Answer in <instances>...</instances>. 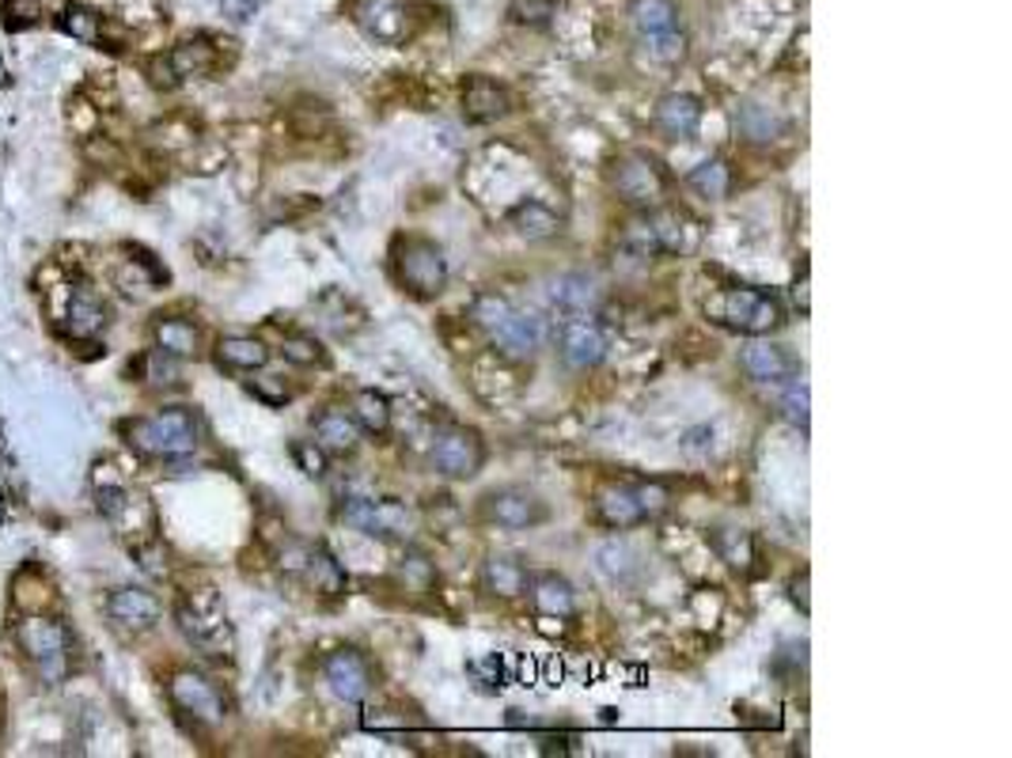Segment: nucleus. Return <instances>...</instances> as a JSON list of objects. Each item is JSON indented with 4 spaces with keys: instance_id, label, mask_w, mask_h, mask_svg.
I'll use <instances>...</instances> for the list:
<instances>
[{
    "instance_id": "nucleus-37",
    "label": "nucleus",
    "mask_w": 1012,
    "mask_h": 758,
    "mask_svg": "<svg viewBox=\"0 0 1012 758\" xmlns=\"http://www.w3.org/2000/svg\"><path fill=\"white\" fill-rule=\"evenodd\" d=\"M687 187L702 193L705 201H721L732 190V168L724 160H705L687 174Z\"/></svg>"
},
{
    "instance_id": "nucleus-26",
    "label": "nucleus",
    "mask_w": 1012,
    "mask_h": 758,
    "mask_svg": "<svg viewBox=\"0 0 1012 758\" xmlns=\"http://www.w3.org/2000/svg\"><path fill=\"white\" fill-rule=\"evenodd\" d=\"M528 591L535 611L547 618H569L577 611V591L558 572H535V577H528Z\"/></svg>"
},
{
    "instance_id": "nucleus-13",
    "label": "nucleus",
    "mask_w": 1012,
    "mask_h": 758,
    "mask_svg": "<svg viewBox=\"0 0 1012 758\" xmlns=\"http://www.w3.org/2000/svg\"><path fill=\"white\" fill-rule=\"evenodd\" d=\"M160 611H163L160 596L149 588H137V585L107 591V599H103V615L110 618V626H114V630H126V634L152 630V626L160 622Z\"/></svg>"
},
{
    "instance_id": "nucleus-49",
    "label": "nucleus",
    "mask_w": 1012,
    "mask_h": 758,
    "mask_svg": "<svg viewBox=\"0 0 1012 758\" xmlns=\"http://www.w3.org/2000/svg\"><path fill=\"white\" fill-rule=\"evenodd\" d=\"M149 84L152 88H160V91H171V88H179V77L171 72V64H168V58H152L149 61Z\"/></svg>"
},
{
    "instance_id": "nucleus-12",
    "label": "nucleus",
    "mask_w": 1012,
    "mask_h": 758,
    "mask_svg": "<svg viewBox=\"0 0 1012 758\" xmlns=\"http://www.w3.org/2000/svg\"><path fill=\"white\" fill-rule=\"evenodd\" d=\"M558 353H561V360H565L569 368H577V372H588V368L603 365V357L611 353V330H607L595 316L561 319Z\"/></svg>"
},
{
    "instance_id": "nucleus-34",
    "label": "nucleus",
    "mask_w": 1012,
    "mask_h": 758,
    "mask_svg": "<svg viewBox=\"0 0 1012 758\" xmlns=\"http://www.w3.org/2000/svg\"><path fill=\"white\" fill-rule=\"evenodd\" d=\"M710 542H713V550L721 553V561H729L735 572L754 569V558H759V553H754L751 531H740V527H717L710 535Z\"/></svg>"
},
{
    "instance_id": "nucleus-27",
    "label": "nucleus",
    "mask_w": 1012,
    "mask_h": 758,
    "mask_svg": "<svg viewBox=\"0 0 1012 758\" xmlns=\"http://www.w3.org/2000/svg\"><path fill=\"white\" fill-rule=\"evenodd\" d=\"M12 607L20 615H46L58 607V596H53L50 577L39 566H23L12 580Z\"/></svg>"
},
{
    "instance_id": "nucleus-43",
    "label": "nucleus",
    "mask_w": 1012,
    "mask_h": 758,
    "mask_svg": "<svg viewBox=\"0 0 1012 758\" xmlns=\"http://www.w3.org/2000/svg\"><path fill=\"white\" fill-rule=\"evenodd\" d=\"M399 580L410 591H429L432 585H437V569H432V561L425 558V553L410 550L407 558L399 561Z\"/></svg>"
},
{
    "instance_id": "nucleus-19",
    "label": "nucleus",
    "mask_w": 1012,
    "mask_h": 758,
    "mask_svg": "<svg viewBox=\"0 0 1012 758\" xmlns=\"http://www.w3.org/2000/svg\"><path fill=\"white\" fill-rule=\"evenodd\" d=\"M493 346L509 357H531L547 346V319L535 316V311H520L512 308L509 319L493 330Z\"/></svg>"
},
{
    "instance_id": "nucleus-11",
    "label": "nucleus",
    "mask_w": 1012,
    "mask_h": 758,
    "mask_svg": "<svg viewBox=\"0 0 1012 758\" xmlns=\"http://www.w3.org/2000/svg\"><path fill=\"white\" fill-rule=\"evenodd\" d=\"M630 16H633V27H638V34L649 42L652 58H660V61L683 58L687 42H683V34H679V8H675V0H633Z\"/></svg>"
},
{
    "instance_id": "nucleus-18",
    "label": "nucleus",
    "mask_w": 1012,
    "mask_h": 758,
    "mask_svg": "<svg viewBox=\"0 0 1012 758\" xmlns=\"http://www.w3.org/2000/svg\"><path fill=\"white\" fill-rule=\"evenodd\" d=\"M323 675H327L330 690H334L342 701H349V706L364 701L368 690H372V668H368V660L357 649L330 652L327 664H323Z\"/></svg>"
},
{
    "instance_id": "nucleus-16",
    "label": "nucleus",
    "mask_w": 1012,
    "mask_h": 758,
    "mask_svg": "<svg viewBox=\"0 0 1012 758\" xmlns=\"http://www.w3.org/2000/svg\"><path fill=\"white\" fill-rule=\"evenodd\" d=\"M485 448L471 429H448L432 443V467L444 478H474L482 470Z\"/></svg>"
},
{
    "instance_id": "nucleus-20",
    "label": "nucleus",
    "mask_w": 1012,
    "mask_h": 758,
    "mask_svg": "<svg viewBox=\"0 0 1012 758\" xmlns=\"http://www.w3.org/2000/svg\"><path fill=\"white\" fill-rule=\"evenodd\" d=\"M743 368H748L754 383H785V379L796 376V357L785 346H778V341L754 338L743 349Z\"/></svg>"
},
{
    "instance_id": "nucleus-46",
    "label": "nucleus",
    "mask_w": 1012,
    "mask_h": 758,
    "mask_svg": "<svg viewBox=\"0 0 1012 758\" xmlns=\"http://www.w3.org/2000/svg\"><path fill=\"white\" fill-rule=\"evenodd\" d=\"M292 459L308 478H323L327 475V451L315 440H297L292 443Z\"/></svg>"
},
{
    "instance_id": "nucleus-31",
    "label": "nucleus",
    "mask_w": 1012,
    "mask_h": 758,
    "mask_svg": "<svg viewBox=\"0 0 1012 758\" xmlns=\"http://www.w3.org/2000/svg\"><path fill=\"white\" fill-rule=\"evenodd\" d=\"M217 360L232 372H259V368L270 365V349L259 338H247V335H228L217 341Z\"/></svg>"
},
{
    "instance_id": "nucleus-2",
    "label": "nucleus",
    "mask_w": 1012,
    "mask_h": 758,
    "mask_svg": "<svg viewBox=\"0 0 1012 758\" xmlns=\"http://www.w3.org/2000/svg\"><path fill=\"white\" fill-rule=\"evenodd\" d=\"M122 437L133 451H141L144 459H190L201 443V421L190 406H168V410L152 413V418H137L122 425Z\"/></svg>"
},
{
    "instance_id": "nucleus-25",
    "label": "nucleus",
    "mask_w": 1012,
    "mask_h": 758,
    "mask_svg": "<svg viewBox=\"0 0 1012 758\" xmlns=\"http://www.w3.org/2000/svg\"><path fill=\"white\" fill-rule=\"evenodd\" d=\"M702 99L694 96H664L657 103V126L660 133H668L671 141H687V137L698 133V126H702Z\"/></svg>"
},
{
    "instance_id": "nucleus-5",
    "label": "nucleus",
    "mask_w": 1012,
    "mask_h": 758,
    "mask_svg": "<svg viewBox=\"0 0 1012 758\" xmlns=\"http://www.w3.org/2000/svg\"><path fill=\"white\" fill-rule=\"evenodd\" d=\"M46 303H50V316L58 319L66 341H99L110 322L107 303L88 285L66 281V277L53 289H46Z\"/></svg>"
},
{
    "instance_id": "nucleus-44",
    "label": "nucleus",
    "mask_w": 1012,
    "mask_h": 758,
    "mask_svg": "<svg viewBox=\"0 0 1012 758\" xmlns=\"http://www.w3.org/2000/svg\"><path fill=\"white\" fill-rule=\"evenodd\" d=\"M42 16V0H0V23L8 31H23V27H34Z\"/></svg>"
},
{
    "instance_id": "nucleus-45",
    "label": "nucleus",
    "mask_w": 1012,
    "mask_h": 758,
    "mask_svg": "<svg viewBox=\"0 0 1012 758\" xmlns=\"http://www.w3.org/2000/svg\"><path fill=\"white\" fill-rule=\"evenodd\" d=\"M141 365H144V383H152V387H174L179 383V360L160 353V349L144 357Z\"/></svg>"
},
{
    "instance_id": "nucleus-28",
    "label": "nucleus",
    "mask_w": 1012,
    "mask_h": 758,
    "mask_svg": "<svg viewBox=\"0 0 1012 758\" xmlns=\"http://www.w3.org/2000/svg\"><path fill=\"white\" fill-rule=\"evenodd\" d=\"M482 588L497 599H517L528 588V569L517 553H490L482 561Z\"/></svg>"
},
{
    "instance_id": "nucleus-35",
    "label": "nucleus",
    "mask_w": 1012,
    "mask_h": 758,
    "mask_svg": "<svg viewBox=\"0 0 1012 758\" xmlns=\"http://www.w3.org/2000/svg\"><path fill=\"white\" fill-rule=\"evenodd\" d=\"M353 418L361 425L364 432H372V437H388L391 432V402L383 391H372V387H364V391L353 395Z\"/></svg>"
},
{
    "instance_id": "nucleus-54",
    "label": "nucleus",
    "mask_w": 1012,
    "mask_h": 758,
    "mask_svg": "<svg viewBox=\"0 0 1012 758\" xmlns=\"http://www.w3.org/2000/svg\"><path fill=\"white\" fill-rule=\"evenodd\" d=\"M0 84H4V61H0Z\"/></svg>"
},
{
    "instance_id": "nucleus-21",
    "label": "nucleus",
    "mask_w": 1012,
    "mask_h": 758,
    "mask_svg": "<svg viewBox=\"0 0 1012 758\" xmlns=\"http://www.w3.org/2000/svg\"><path fill=\"white\" fill-rule=\"evenodd\" d=\"M163 58H168L171 72L179 77V84H182V80L209 77V72L217 69L220 46H217V39H209V34H194V39H182L179 46H171Z\"/></svg>"
},
{
    "instance_id": "nucleus-24",
    "label": "nucleus",
    "mask_w": 1012,
    "mask_h": 758,
    "mask_svg": "<svg viewBox=\"0 0 1012 758\" xmlns=\"http://www.w3.org/2000/svg\"><path fill=\"white\" fill-rule=\"evenodd\" d=\"M595 516L614 527V531H630L645 520V508H641L638 486H603L595 493Z\"/></svg>"
},
{
    "instance_id": "nucleus-23",
    "label": "nucleus",
    "mask_w": 1012,
    "mask_h": 758,
    "mask_svg": "<svg viewBox=\"0 0 1012 758\" xmlns=\"http://www.w3.org/2000/svg\"><path fill=\"white\" fill-rule=\"evenodd\" d=\"M512 110V99L497 80L490 77H467L463 80V114L471 122H497Z\"/></svg>"
},
{
    "instance_id": "nucleus-40",
    "label": "nucleus",
    "mask_w": 1012,
    "mask_h": 758,
    "mask_svg": "<svg viewBox=\"0 0 1012 758\" xmlns=\"http://www.w3.org/2000/svg\"><path fill=\"white\" fill-rule=\"evenodd\" d=\"M778 410L793 429H808V421H812V395H808V383H800V379L789 383L785 391H781Z\"/></svg>"
},
{
    "instance_id": "nucleus-33",
    "label": "nucleus",
    "mask_w": 1012,
    "mask_h": 758,
    "mask_svg": "<svg viewBox=\"0 0 1012 758\" xmlns=\"http://www.w3.org/2000/svg\"><path fill=\"white\" fill-rule=\"evenodd\" d=\"M103 27H107V16H99L96 8H88V4H61V12H58V31H66L69 39H77V42H88V46H99V39H103Z\"/></svg>"
},
{
    "instance_id": "nucleus-9",
    "label": "nucleus",
    "mask_w": 1012,
    "mask_h": 758,
    "mask_svg": "<svg viewBox=\"0 0 1012 758\" xmlns=\"http://www.w3.org/2000/svg\"><path fill=\"white\" fill-rule=\"evenodd\" d=\"M168 695L174 701V709H179L182 717L198 720V725H224L228 720V698L224 690L217 687L209 675H201L194 668H182L171 675L168 682Z\"/></svg>"
},
{
    "instance_id": "nucleus-52",
    "label": "nucleus",
    "mask_w": 1012,
    "mask_h": 758,
    "mask_svg": "<svg viewBox=\"0 0 1012 758\" xmlns=\"http://www.w3.org/2000/svg\"><path fill=\"white\" fill-rule=\"evenodd\" d=\"M808 580H812V577H808V572H800L793 585H789V599H793L800 611H808Z\"/></svg>"
},
{
    "instance_id": "nucleus-1",
    "label": "nucleus",
    "mask_w": 1012,
    "mask_h": 758,
    "mask_svg": "<svg viewBox=\"0 0 1012 758\" xmlns=\"http://www.w3.org/2000/svg\"><path fill=\"white\" fill-rule=\"evenodd\" d=\"M16 645H20L23 660L31 664L42 687H58L69 679L72 660H77V637L66 626V618H58L53 611L23 615L16 626Z\"/></svg>"
},
{
    "instance_id": "nucleus-50",
    "label": "nucleus",
    "mask_w": 1012,
    "mask_h": 758,
    "mask_svg": "<svg viewBox=\"0 0 1012 758\" xmlns=\"http://www.w3.org/2000/svg\"><path fill=\"white\" fill-rule=\"evenodd\" d=\"M278 566L284 572H292V577H300L303 566H308V547H303V542H289V547L278 553Z\"/></svg>"
},
{
    "instance_id": "nucleus-30",
    "label": "nucleus",
    "mask_w": 1012,
    "mask_h": 758,
    "mask_svg": "<svg viewBox=\"0 0 1012 758\" xmlns=\"http://www.w3.org/2000/svg\"><path fill=\"white\" fill-rule=\"evenodd\" d=\"M300 577L308 580V585L315 588L319 596H327V599L342 596L345 585H349L345 566L327 547H308V566H303Z\"/></svg>"
},
{
    "instance_id": "nucleus-3",
    "label": "nucleus",
    "mask_w": 1012,
    "mask_h": 758,
    "mask_svg": "<svg viewBox=\"0 0 1012 758\" xmlns=\"http://www.w3.org/2000/svg\"><path fill=\"white\" fill-rule=\"evenodd\" d=\"M174 622H179V634L194 645L198 652L217 656V660H232L236 652V630L228 622V611L220 604L217 588H198L187 591L174 607Z\"/></svg>"
},
{
    "instance_id": "nucleus-14",
    "label": "nucleus",
    "mask_w": 1012,
    "mask_h": 758,
    "mask_svg": "<svg viewBox=\"0 0 1012 758\" xmlns=\"http://www.w3.org/2000/svg\"><path fill=\"white\" fill-rule=\"evenodd\" d=\"M357 27L375 42H402L413 34V12L407 0H353Z\"/></svg>"
},
{
    "instance_id": "nucleus-6",
    "label": "nucleus",
    "mask_w": 1012,
    "mask_h": 758,
    "mask_svg": "<svg viewBox=\"0 0 1012 758\" xmlns=\"http://www.w3.org/2000/svg\"><path fill=\"white\" fill-rule=\"evenodd\" d=\"M394 277H399V285L413 296H421V300H429V296H440L448 285V258L440 251L432 239H421V236H407L394 243Z\"/></svg>"
},
{
    "instance_id": "nucleus-39",
    "label": "nucleus",
    "mask_w": 1012,
    "mask_h": 758,
    "mask_svg": "<svg viewBox=\"0 0 1012 758\" xmlns=\"http://www.w3.org/2000/svg\"><path fill=\"white\" fill-rule=\"evenodd\" d=\"M595 561H600V569L607 572L611 580H630L633 572H638V553H633L625 542H603L600 553H595Z\"/></svg>"
},
{
    "instance_id": "nucleus-15",
    "label": "nucleus",
    "mask_w": 1012,
    "mask_h": 758,
    "mask_svg": "<svg viewBox=\"0 0 1012 758\" xmlns=\"http://www.w3.org/2000/svg\"><path fill=\"white\" fill-rule=\"evenodd\" d=\"M482 516L497 527H509V531H523V527H535L547 520V508L531 489L520 486H504V489H490L482 497Z\"/></svg>"
},
{
    "instance_id": "nucleus-29",
    "label": "nucleus",
    "mask_w": 1012,
    "mask_h": 758,
    "mask_svg": "<svg viewBox=\"0 0 1012 758\" xmlns=\"http://www.w3.org/2000/svg\"><path fill=\"white\" fill-rule=\"evenodd\" d=\"M152 341L160 353H168L174 360H190L201 349V330L182 316H160L152 322Z\"/></svg>"
},
{
    "instance_id": "nucleus-36",
    "label": "nucleus",
    "mask_w": 1012,
    "mask_h": 758,
    "mask_svg": "<svg viewBox=\"0 0 1012 758\" xmlns=\"http://www.w3.org/2000/svg\"><path fill=\"white\" fill-rule=\"evenodd\" d=\"M509 225L517 228L523 239H547L558 232L561 220H558V212L547 209L542 201H520V206L509 212Z\"/></svg>"
},
{
    "instance_id": "nucleus-10",
    "label": "nucleus",
    "mask_w": 1012,
    "mask_h": 758,
    "mask_svg": "<svg viewBox=\"0 0 1012 758\" xmlns=\"http://www.w3.org/2000/svg\"><path fill=\"white\" fill-rule=\"evenodd\" d=\"M342 520L372 539H407L413 527V512L399 497H349L342 505Z\"/></svg>"
},
{
    "instance_id": "nucleus-38",
    "label": "nucleus",
    "mask_w": 1012,
    "mask_h": 758,
    "mask_svg": "<svg viewBox=\"0 0 1012 758\" xmlns=\"http://www.w3.org/2000/svg\"><path fill=\"white\" fill-rule=\"evenodd\" d=\"M509 311H512V300L509 296H501V292H478L474 300H471V308H467V316H471V322L474 327H482V330H493L501 327L504 319H509Z\"/></svg>"
},
{
    "instance_id": "nucleus-42",
    "label": "nucleus",
    "mask_w": 1012,
    "mask_h": 758,
    "mask_svg": "<svg viewBox=\"0 0 1012 758\" xmlns=\"http://www.w3.org/2000/svg\"><path fill=\"white\" fill-rule=\"evenodd\" d=\"M561 0H512L509 20L517 27H547L558 16Z\"/></svg>"
},
{
    "instance_id": "nucleus-22",
    "label": "nucleus",
    "mask_w": 1012,
    "mask_h": 758,
    "mask_svg": "<svg viewBox=\"0 0 1012 758\" xmlns=\"http://www.w3.org/2000/svg\"><path fill=\"white\" fill-rule=\"evenodd\" d=\"M311 429H315V443L323 451H334V456H353L361 448V425H357L353 413L345 410H319L311 418Z\"/></svg>"
},
{
    "instance_id": "nucleus-8",
    "label": "nucleus",
    "mask_w": 1012,
    "mask_h": 758,
    "mask_svg": "<svg viewBox=\"0 0 1012 758\" xmlns=\"http://www.w3.org/2000/svg\"><path fill=\"white\" fill-rule=\"evenodd\" d=\"M611 187L614 193L633 209H657L668 198V179L657 168V160H649L645 152L619 156L611 168Z\"/></svg>"
},
{
    "instance_id": "nucleus-48",
    "label": "nucleus",
    "mask_w": 1012,
    "mask_h": 758,
    "mask_svg": "<svg viewBox=\"0 0 1012 758\" xmlns=\"http://www.w3.org/2000/svg\"><path fill=\"white\" fill-rule=\"evenodd\" d=\"M69 129L72 133H80V137H91L96 133V99H84V96H77L69 103Z\"/></svg>"
},
{
    "instance_id": "nucleus-32",
    "label": "nucleus",
    "mask_w": 1012,
    "mask_h": 758,
    "mask_svg": "<svg viewBox=\"0 0 1012 758\" xmlns=\"http://www.w3.org/2000/svg\"><path fill=\"white\" fill-rule=\"evenodd\" d=\"M735 126H740L743 141H751V144H774L781 137V129H785L778 110H770L762 103H743L740 114H735Z\"/></svg>"
},
{
    "instance_id": "nucleus-53",
    "label": "nucleus",
    "mask_w": 1012,
    "mask_h": 758,
    "mask_svg": "<svg viewBox=\"0 0 1012 758\" xmlns=\"http://www.w3.org/2000/svg\"><path fill=\"white\" fill-rule=\"evenodd\" d=\"M224 8H228V12H239L236 20H247V16L259 8V0H224Z\"/></svg>"
},
{
    "instance_id": "nucleus-4",
    "label": "nucleus",
    "mask_w": 1012,
    "mask_h": 758,
    "mask_svg": "<svg viewBox=\"0 0 1012 758\" xmlns=\"http://www.w3.org/2000/svg\"><path fill=\"white\" fill-rule=\"evenodd\" d=\"M705 311H710V319L740 330V335H751V338L774 335L781 322H785V311H781L778 296L766 289H751V285L724 289L717 300L705 303Z\"/></svg>"
},
{
    "instance_id": "nucleus-47",
    "label": "nucleus",
    "mask_w": 1012,
    "mask_h": 758,
    "mask_svg": "<svg viewBox=\"0 0 1012 758\" xmlns=\"http://www.w3.org/2000/svg\"><path fill=\"white\" fill-rule=\"evenodd\" d=\"M251 395L254 399H262L265 406H284L292 399V391L284 387V379L281 376H259V379H251Z\"/></svg>"
},
{
    "instance_id": "nucleus-51",
    "label": "nucleus",
    "mask_w": 1012,
    "mask_h": 758,
    "mask_svg": "<svg viewBox=\"0 0 1012 758\" xmlns=\"http://www.w3.org/2000/svg\"><path fill=\"white\" fill-rule=\"evenodd\" d=\"M638 497H641V508H645V516H657L668 508V489L664 486H638Z\"/></svg>"
},
{
    "instance_id": "nucleus-17",
    "label": "nucleus",
    "mask_w": 1012,
    "mask_h": 758,
    "mask_svg": "<svg viewBox=\"0 0 1012 758\" xmlns=\"http://www.w3.org/2000/svg\"><path fill=\"white\" fill-rule=\"evenodd\" d=\"M600 300H603L600 285H595V277H588V273H561L547 289V303L558 316V322L573 319V316H595Z\"/></svg>"
},
{
    "instance_id": "nucleus-7",
    "label": "nucleus",
    "mask_w": 1012,
    "mask_h": 758,
    "mask_svg": "<svg viewBox=\"0 0 1012 758\" xmlns=\"http://www.w3.org/2000/svg\"><path fill=\"white\" fill-rule=\"evenodd\" d=\"M96 508H99V516L122 535L126 547L152 539V523H156L152 505L144 501V497H137L133 489H126L122 478H110V482L96 478Z\"/></svg>"
},
{
    "instance_id": "nucleus-41",
    "label": "nucleus",
    "mask_w": 1012,
    "mask_h": 758,
    "mask_svg": "<svg viewBox=\"0 0 1012 758\" xmlns=\"http://www.w3.org/2000/svg\"><path fill=\"white\" fill-rule=\"evenodd\" d=\"M281 357L289 360V365H300V368H315V365H327V349L319 338L311 335H289L281 341Z\"/></svg>"
}]
</instances>
